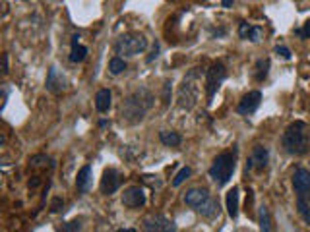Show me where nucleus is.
Wrapping results in <instances>:
<instances>
[{
	"instance_id": "obj_8",
	"label": "nucleus",
	"mask_w": 310,
	"mask_h": 232,
	"mask_svg": "<svg viewBox=\"0 0 310 232\" xmlns=\"http://www.w3.org/2000/svg\"><path fill=\"white\" fill-rule=\"evenodd\" d=\"M146 201H148V197H146V192H144V188H140V186H130V188H126L122 194V205L128 209H140L146 205Z\"/></svg>"
},
{
	"instance_id": "obj_34",
	"label": "nucleus",
	"mask_w": 310,
	"mask_h": 232,
	"mask_svg": "<svg viewBox=\"0 0 310 232\" xmlns=\"http://www.w3.org/2000/svg\"><path fill=\"white\" fill-rule=\"evenodd\" d=\"M39 184H41V178L33 176V180H29V188H37Z\"/></svg>"
},
{
	"instance_id": "obj_20",
	"label": "nucleus",
	"mask_w": 310,
	"mask_h": 232,
	"mask_svg": "<svg viewBox=\"0 0 310 232\" xmlns=\"http://www.w3.org/2000/svg\"><path fill=\"white\" fill-rule=\"evenodd\" d=\"M198 213L204 217V219H213V217L219 213V203H217L215 199H211L210 197V199H208V201H206V203L198 209Z\"/></svg>"
},
{
	"instance_id": "obj_36",
	"label": "nucleus",
	"mask_w": 310,
	"mask_h": 232,
	"mask_svg": "<svg viewBox=\"0 0 310 232\" xmlns=\"http://www.w3.org/2000/svg\"><path fill=\"white\" fill-rule=\"evenodd\" d=\"M116 232H136L134 228H120V230H116Z\"/></svg>"
},
{
	"instance_id": "obj_18",
	"label": "nucleus",
	"mask_w": 310,
	"mask_h": 232,
	"mask_svg": "<svg viewBox=\"0 0 310 232\" xmlns=\"http://www.w3.org/2000/svg\"><path fill=\"white\" fill-rule=\"evenodd\" d=\"M297 211L298 215L302 217V220L306 224H310V192L302 194V196H297Z\"/></svg>"
},
{
	"instance_id": "obj_4",
	"label": "nucleus",
	"mask_w": 310,
	"mask_h": 232,
	"mask_svg": "<svg viewBox=\"0 0 310 232\" xmlns=\"http://www.w3.org/2000/svg\"><path fill=\"white\" fill-rule=\"evenodd\" d=\"M116 54H124V56H138L142 52H146L148 49V39L142 35V33H124L116 45Z\"/></svg>"
},
{
	"instance_id": "obj_15",
	"label": "nucleus",
	"mask_w": 310,
	"mask_h": 232,
	"mask_svg": "<svg viewBox=\"0 0 310 232\" xmlns=\"http://www.w3.org/2000/svg\"><path fill=\"white\" fill-rule=\"evenodd\" d=\"M91 176H93V172H91V167H89V165H86V167L80 169L78 178H76V188H78V192H82V194L89 192V188H91Z\"/></svg>"
},
{
	"instance_id": "obj_21",
	"label": "nucleus",
	"mask_w": 310,
	"mask_h": 232,
	"mask_svg": "<svg viewBox=\"0 0 310 232\" xmlns=\"http://www.w3.org/2000/svg\"><path fill=\"white\" fill-rule=\"evenodd\" d=\"M159 139H161L163 145H167V147H176V145L182 143L180 134H176V132H169V130H163L161 134H159Z\"/></svg>"
},
{
	"instance_id": "obj_33",
	"label": "nucleus",
	"mask_w": 310,
	"mask_h": 232,
	"mask_svg": "<svg viewBox=\"0 0 310 232\" xmlns=\"http://www.w3.org/2000/svg\"><path fill=\"white\" fill-rule=\"evenodd\" d=\"M157 52H159V45L155 43V45H153V50H151V56L148 58V62H151L153 58H157Z\"/></svg>"
},
{
	"instance_id": "obj_26",
	"label": "nucleus",
	"mask_w": 310,
	"mask_h": 232,
	"mask_svg": "<svg viewBox=\"0 0 310 232\" xmlns=\"http://www.w3.org/2000/svg\"><path fill=\"white\" fill-rule=\"evenodd\" d=\"M190 174H192V169H190V167H182L180 171L176 172V176H174V180H173L174 188H178L180 184L184 182L186 178H190Z\"/></svg>"
},
{
	"instance_id": "obj_24",
	"label": "nucleus",
	"mask_w": 310,
	"mask_h": 232,
	"mask_svg": "<svg viewBox=\"0 0 310 232\" xmlns=\"http://www.w3.org/2000/svg\"><path fill=\"white\" fill-rule=\"evenodd\" d=\"M87 56V49L84 47V45H78V47H72V52H70V62H74V64H78V62H84Z\"/></svg>"
},
{
	"instance_id": "obj_22",
	"label": "nucleus",
	"mask_w": 310,
	"mask_h": 232,
	"mask_svg": "<svg viewBox=\"0 0 310 232\" xmlns=\"http://www.w3.org/2000/svg\"><path fill=\"white\" fill-rule=\"evenodd\" d=\"M268 72H270V58H262L256 64V72H254V78L256 82H264L268 78Z\"/></svg>"
},
{
	"instance_id": "obj_28",
	"label": "nucleus",
	"mask_w": 310,
	"mask_h": 232,
	"mask_svg": "<svg viewBox=\"0 0 310 232\" xmlns=\"http://www.w3.org/2000/svg\"><path fill=\"white\" fill-rule=\"evenodd\" d=\"M62 207H64V199L62 197H52V201H50V213H60Z\"/></svg>"
},
{
	"instance_id": "obj_6",
	"label": "nucleus",
	"mask_w": 310,
	"mask_h": 232,
	"mask_svg": "<svg viewBox=\"0 0 310 232\" xmlns=\"http://www.w3.org/2000/svg\"><path fill=\"white\" fill-rule=\"evenodd\" d=\"M225 78H227V70H225V66L221 62L211 64L210 68L206 70V95H208L210 101L217 93V89L225 82Z\"/></svg>"
},
{
	"instance_id": "obj_29",
	"label": "nucleus",
	"mask_w": 310,
	"mask_h": 232,
	"mask_svg": "<svg viewBox=\"0 0 310 232\" xmlns=\"http://www.w3.org/2000/svg\"><path fill=\"white\" fill-rule=\"evenodd\" d=\"M169 101H171V82H165V86H163V103L169 105Z\"/></svg>"
},
{
	"instance_id": "obj_27",
	"label": "nucleus",
	"mask_w": 310,
	"mask_h": 232,
	"mask_svg": "<svg viewBox=\"0 0 310 232\" xmlns=\"http://www.w3.org/2000/svg\"><path fill=\"white\" fill-rule=\"evenodd\" d=\"M82 230V222L80 220H70L62 226V232H80Z\"/></svg>"
},
{
	"instance_id": "obj_1",
	"label": "nucleus",
	"mask_w": 310,
	"mask_h": 232,
	"mask_svg": "<svg viewBox=\"0 0 310 232\" xmlns=\"http://www.w3.org/2000/svg\"><path fill=\"white\" fill-rule=\"evenodd\" d=\"M151 107H153V95H151V91L146 89V87H140L132 95H128L122 101V105H120V118L126 124L142 122Z\"/></svg>"
},
{
	"instance_id": "obj_17",
	"label": "nucleus",
	"mask_w": 310,
	"mask_h": 232,
	"mask_svg": "<svg viewBox=\"0 0 310 232\" xmlns=\"http://www.w3.org/2000/svg\"><path fill=\"white\" fill-rule=\"evenodd\" d=\"M225 203H227V213L231 219H236L238 217V188H233L229 190V194L225 197Z\"/></svg>"
},
{
	"instance_id": "obj_30",
	"label": "nucleus",
	"mask_w": 310,
	"mask_h": 232,
	"mask_svg": "<svg viewBox=\"0 0 310 232\" xmlns=\"http://www.w3.org/2000/svg\"><path fill=\"white\" fill-rule=\"evenodd\" d=\"M295 33H297L298 37H302V39H310V22H306L304 27H302V29H297Z\"/></svg>"
},
{
	"instance_id": "obj_2",
	"label": "nucleus",
	"mask_w": 310,
	"mask_h": 232,
	"mask_svg": "<svg viewBox=\"0 0 310 232\" xmlns=\"http://www.w3.org/2000/svg\"><path fill=\"white\" fill-rule=\"evenodd\" d=\"M281 141H283V147L289 155H295V157L306 155L310 149V128L300 120L289 124L287 130L283 132Z\"/></svg>"
},
{
	"instance_id": "obj_5",
	"label": "nucleus",
	"mask_w": 310,
	"mask_h": 232,
	"mask_svg": "<svg viewBox=\"0 0 310 232\" xmlns=\"http://www.w3.org/2000/svg\"><path fill=\"white\" fill-rule=\"evenodd\" d=\"M198 68H194L192 72L186 75L182 80V86L178 89V105L180 109L192 110L198 103V86H196V80H198Z\"/></svg>"
},
{
	"instance_id": "obj_35",
	"label": "nucleus",
	"mask_w": 310,
	"mask_h": 232,
	"mask_svg": "<svg viewBox=\"0 0 310 232\" xmlns=\"http://www.w3.org/2000/svg\"><path fill=\"white\" fill-rule=\"evenodd\" d=\"M221 4H223L225 8H231V6H233V0H223Z\"/></svg>"
},
{
	"instance_id": "obj_16",
	"label": "nucleus",
	"mask_w": 310,
	"mask_h": 232,
	"mask_svg": "<svg viewBox=\"0 0 310 232\" xmlns=\"http://www.w3.org/2000/svg\"><path fill=\"white\" fill-rule=\"evenodd\" d=\"M260 35H262L260 27H254V25L246 24V22H242L240 27H238V37H240V39H244V41L258 43V41H260Z\"/></svg>"
},
{
	"instance_id": "obj_7",
	"label": "nucleus",
	"mask_w": 310,
	"mask_h": 232,
	"mask_svg": "<svg viewBox=\"0 0 310 232\" xmlns=\"http://www.w3.org/2000/svg\"><path fill=\"white\" fill-rule=\"evenodd\" d=\"M142 232H176V224L165 215H153L144 220Z\"/></svg>"
},
{
	"instance_id": "obj_9",
	"label": "nucleus",
	"mask_w": 310,
	"mask_h": 232,
	"mask_svg": "<svg viewBox=\"0 0 310 232\" xmlns=\"http://www.w3.org/2000/svg\"><path fill=\"white\" fill-rule=\"evenodd\" d=\"M120 184H122L120 172L114 171V169H107V171L103 172V178H101V184H99L101 194L103 196H112L120 188Z\"/></svg>"
},
{
	"instance_id": "obj_32",
	"label": "nucleus",
	"mask_w": 310,
	"mask_h": 232,
	"mask_svg": "<svg viewBox=\"0 0 310 232\" xmlns=\"http://www.w3.org/2000/svg\"><path fill=\"white\" fill-rule=\"evenodd\" d=\"M8 72H10V70H8V54L4 52V54H2V73L6 75Z\"/></svg>"
},
{
	"instance_id": "obj_12",
	"label": "nucleus",
	"mask_w": 310,
	"mask_h": 232,
	"mask_svg": "<svg viewBox=\"0 0 310 232\" xmlns=\"http://www.w3.org/2000/svg\"><path fill=\"white\" fill-rule=\"evenodd\" d=\"M293 188H295V194L302 196V194H308L310 192V171L308 169H297L293 174Z\"/></svg>"
},
{
	"instance_id": "obj_13",
	"label": "nucleus",
	"mask_w": 310,
	"mask_h": 232,
	"mask_svg": "<svg viewBox=\"0 0 310 232\" xmlns=\"http://www.w3.org/2000/svg\"><path fill=\"white\" fill-rule=\"evenodd\" d=\"M210 199V192L206 188H192L184 194V203L190 205V207L200 209L206 201Z\"/></svg>"
},
{
	"instance_id": "obj_23",
	"label": "nucleus",
	"mask_w": 310,
	"mask_h": 232,
	"mask_svg": "<svg viewBox=\"0 0 310 232\" xmlns=\"http://www.w3.org/2000/svg\"><path fill=\"white\" fill-rule=\"evenodd\" d=\"M260 232H273L272 217H270V209L268 207H260Z\"/></svg>"
},
{
	"instance_id": "obj_31",
	"label": "nucleus",
	"mask_w": 310,
	"mask_h": 232,
	"mask_svg": "<svg viewBox=\"0 0 310 232\" xmlns=\"http://www.w3.org/2000/svg\"><path fill=\"white\" fill-rule=\"evenodd\" d=\"M275 52L281 56V58H285V60H291V50L287 49V47H277Z\"/></svg>"
},
{
	"instance_id": "obj_25",
	"label": "nucleus",
	"mask_w": 310,
	"mask_h": 232,
	"mask_svg": "<svg viewBox=\"0 0 310 232\" xmlns=\"http://www.w3.org/2000/svg\"><path fill=\"white\" fill-rule=\"evenodd\" d=\"M109 70H111L112 75L122 73L124 70H126V62H124V58H120V56H114V58H111V62H109Z\"/></svg>"
},
{
	"instance_id": "obj_11",
	"label": "nucleus",
	"mask_w": 310,
	"mask_h": 232,
	"mask_svg": "<svg viewBox=\"0 0 310 232\" xmlns=\"http://www.w3.org/2000/svg\"><path fill=\"white\" fill-rule=\"evenodd\" d=\"M260 103H262V93L260 91H250V93H246L244 97L240 99V103H238V107H236V112H238V114H244V116H248V114H252V112H256V110H258Z\"/></svg>"
},
{
	"instance_id": "obj_3",
	"label": "nucleus",
	"mask_w": 310,
	"mask_h": 232,
	"mask_svg": "<svg viewBox=\"0 0 310 232\" xmlns=\"http://www.w3.org/2000/svg\"><path fill=\"white\" fill-rule=\"evenodd\" d=\"M236 167V149L235 151H225L217 155L210 167V178L217 186H225L233 178V172Z\"/></svg>"
},
{
	"instance_id": "obj_10",
	"label": "nucleus",
	"mask_w": 310,
	"mask_h": 232,
	"mask_svg": "<svg viewBox=\"0 0 310 232\" xmlns=\"http://www.w3.org/2000/svg\"><path fill=\"white\" fill-rule=\"evenodd\" d=\"M268 161H270L268 147L256 145L252 149V155H250V159L246 163V171H264L268 167Z\"/></svg>"
},
{
	"instance_id": "obj_14",
	"label": "nucleus",
	"mask_w": 310,
	"mask_h": 232,
	"mask_svg": "<svg viewBox=\"0 0 310 232\" xmlns=\"http://www.w3.org/2000/svg\"><path fill=\"white\" fill-rule=\"evenodd\" d=\"M47 89L50 93H62L66 89V78L58 72V68H50L49 75H47Z\"/></svg>"
},
{
	"instance_id": "obj_19",
	"label": "nucleus",
	"mask_w": 310,
	"mask_h": 232,
	"mask_svg": "<svg viewBox=\"0 0 310 232\" xmlns=\"http://www.w3.org/2000/svg\"><path fill=\"white\" fill-rule=\"evenodd\" d=\"M111 91L109 89H101V91H97V95H95V107H97V110L99 112H107V110L111 109Z\"/></svg>"
}]
</instances>
